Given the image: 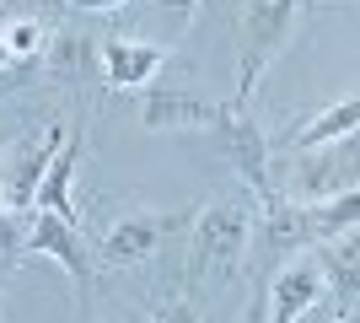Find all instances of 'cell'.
I'll return each instance as SVG.
<instances>
[{
    "label": "cell",
    "mask_w": 360,
    "mask_h": 323,
    "mask_svg": "<svg viewBox=\"0 0 360 323\" xmlns=\"http://www.w3.org/2000/svg\"><path fill=\"white\" fill-rule=\"evenodd\" d=\"M253 221H258L253 200H215L188 215V264H183L188 286H199L205 275H226L253 243Z\"/></svg>",
    "instance_id": "cell-1"
},
{
    "label": "cell",
    "mask_w": 360,
    "mask_h": 323,
    "mask_svg": "<svg viewBox=\"0 0 360 323\" xmlns=\"http://www.w3.org/2000/svg\"><path fill=\"white\" fill-rule=\"evenodd\" d=\"M301 22V6L296 0H258L248 11L237 16V97H231V113H248L253 103V87L264 81L274 60H280V49L290 44V32Z\"/></svg>",
    "instance_id": "cell-2"
},
{
    "label": "cell",
    "mask_w": 360,
    "mask_h": 323,
    "mask_svg": "<svg viewBox=\"0 0 360 323\" xmlns=\"http://www.w3.org/2000/svg\"><path fill=\"white\" fill-rule=\"evenodd\" d=\"M269 184L280 200L290 205H317V200H339L360 189V156L355 140L339 146H317V151H290L285 167H269Z\"/></svg>",
    "instance_id": "cell-3"
},
{
    "label": "cell",
    "mask_w": 360,
    "mask_h": 323,
    "mask_svg": "<svg viewBox=\"0 0 360 323\" xmlns=\"http://www.w3.org/2000/svg\"><path fill=\"white\" fill-rule=\"evenodd\" d=\"M65 124H49L44 135L32 129V135H16L6 140V151H0V200H6V210H32V200H38V178H44L49 156L65 146Z\"/></svg>",
    "instance_id": "cell-4"
},
{
    "label": "cell",
    "mask_w": 360,
    "mask_h": 323,
    "mask_svg": "<svg viewBox=\"0 0 360 323\" xmlns=\"http://www.w3.org/2000/svg\"><path fill=\"white\" fill-rule=\"evenodd\" d=\"M210 135H215V146L226 151V162L237 167V178L253 189V205L274 200V184H269V167H274L269 135H264V129H258L248 113H231V108L221 113V124H215Z\"/></svg>",
    "instance_id": "cell-5"
},
{
    "label": "cell",
    "mask_w": 360,
    "mask_h": 323,
    "mask_svg": "<svg viewBox=\"0 0 360 323\" xmlns=\"http://www.w3.org/2000/svg\"><path fill=\"white\" fill-rule=\"evenodd\" d=\"M323 291H328V280H323V264H317L312 248L280 259V270L269 280V318L264 323H301L323 302Z\"/></svg>",
    "instance_id": "cell-6"
},
{
    "label": "cell",
    "mask_w": 360,
    "mask_h": 323,
    "mask_svg": "<svg viewBox=\"0 0 360 323\" xmlns=\"http://www.w3.org/2000/svg\"><path fill=\"white\" fill-rule=\"evenodd\" d=\"M188 227V215H162V210H135V215H119L113 227L97 237L103 248V264L108 270H124V264H146L156 248H162L167 232Z\"/></svg>",
    "instance_id": "cell-7"
},
{
    "label": "cell",
    "mask_w": 360,
    "mask_h": 323,
    "mask_svg": "<svg viewBox=\"0 0 360 323\" xmlns=\"http://www.w3.org/2000/svg\"><path fill=\"white\" fill-rule=\"evenodd\" d=\"M32 253L60 264L65 275L75 280V291H81V296L91 291L97 264H91L86 243H81V227H70V221H60V215H49V210H32V227H27V259H32Z\"/></svg>",
    "instance_id": "cell-8"
},
{
    "label": "cell",
    "mask_w": 360,
    "mask_h": 323,
    "mask_svg": "<svg viewBox=\"0 0 360 323\" xmlns=\"http://www.w3.org/2000/svg\"><path fill=\"white\" fill-rule=\"evenodd\" d=\"M226 108L205 92H188V87H150L146 103H140V124L146 129H215Z\"/></svg>",
    "instance_id": "cell-9"
},
{
    "label": "cell",
    "mask_w": 360,
    "mask_h": 323,
    "mask_svg": "<svg viewBox=\"0 0 360 323\" xmlns=\"http://www.w3.org/2000/svg\"><path fill=\"white\" fill-rule=\"evenodd\" d=\"M162 65H167V49L150 44V38H108V44L97 49V70H103V81L119 87V92L156 81Z\"/></svg>",
    "instance_id": "cell-10"
},
{
    "label": "cell",
    "mask_w": 360,
    "mask_h": 323,
    "mask_svg": "<svg viewBox=\"0 0 360 323\" xmlns=\"http://www.w3.org/2000/svg\"><path fill=\"white\" fill-rule=\"evenodd\" d=\"M75 162H81V135H65V146L49 156L44 178H38V200H32V210H49V215H60V221H70V227H81V215H75V205H70Z\"/></svg>",
    "instance_id": "cell-11"
},
{
    "label": "cell",
    "mask_w": 360,
    "mask_h": 323,
    "mask_svg": "<svg viewBox=\"0 0 360 323\" xmlns=\"http://www.w3.org/2000/svg\"><path fill=\"white\" fill-rule=\"evenodd\" d=\"M355 124H360V103L345 97V103H328L323 113L290 129L285 135V151H317V146H339V140H355Z\"/></svg>",
    "instance_id": "cell-12"
},
{
    "label": "cell",
    "mask_w": 360,
    "mask_h": 323,
    "mask_svg": "<svg viewBox=\"0 0 360 323\" xmlns=\"http://www.w3.org/2000/svg\"><path fill=\"white\" fill-rule=\"evenodd\" d=\"M296 210H301V232H307V243L323 248V243H333V237H349V232H355L360 200H355V194H339V200L296 205Z\"/></svg>",
    "instance_id": "cell-13"
},
{
    "label": "cell",
    "mask_w": 360,
    "mask_h": 323,
    "mask_svg": "<svg viewBox=\"0 0 360 323\" xmlns=\"http://www.w3.org/2000/svg\"><path fill=\"white\" fill-rule=\"evenodd\" d=\"M317 264H323V280H328V291H339V302H345V312H355V286H360V248H355V232L349 237H333V243L312 248Z\"/></svg>",
    "instance_id": "cell-14"
},
{
    "label": "cell",
    "mask_w": 360,
    "mask_h": 323,
    "mask_svg": "<svg viewBox=\"0 0 360 323\" xmlns=\"http://www.w3.org/2000/svg\"><path fill=\"white\" fill-rule=\"evenodd\" d=\"M38 65H49L54 76H81V70L97 65V49H91L86 32H49V49Z\"/></svg>",
    "instance_id": "cell-15"
},
{
    "label": "cell",
    "mask_w": 360,
    "mask_h": 323,
    "mask_svg": "<svg viewBox=\"0 0 360 323\" xmlns=\"http://www.w3.org/2000/svg\"><path fill=\"white\" fill-rule=\"evenodd\" d=\"M27 227H32V210H6L0 215V275H11L16 264L27 259Z\"/></svg>",
    "instance_id": "cell-16"
},
{
    "label": "cell",
    "mask_w": 360,
    "mask_h": 323,
    "mask_svg": "<svg viewBox=\"0 0 360 323\" xmlns=\"http://www.w3.org/2000/svg\"><path fill=\"white\" fill-rule=\"evenodd\" d=\"M150 323H199V312H194V302L188 296H172V302H162L156 308V318Z\"/></svg>",
    "instance_id": "cell-17"
},
{
    "label": "cell",
    "mask_w": 360,
    "mask_h": 323,
    "mask_svg": "<svg viewBox=\"0 0 360 323\" xmlns=\"http://www.w3.org/2000/svg\"><path fill=\"white\" fill-rule=\"evenodd\" d=\"M16 70H32V65H16V60H11V49H6V38H0V81H11Z\"/></svg>",
    "instance_id": "cell-18"
},
{
    "label": "cell",
    "mask_w": 360,
    "mask_h": 323,
    "mask_svg": "<svg viewBox=\"0 0 360 323\" xmlns=\"http://www.w3.org/2000/svg\"><path fill=\"white\" fill-rule=\"evenodd\" d=\"M242 323H264V296H253V302H248V318Z\"/></svg>",
    "instance_id": "cell-19"
},
{
    "label": "cell",
    "mask_w": 360,
    "mask_h": 323,
    "mask_svg": "<svg viewBox=\"0 0 360 323\" xmlns=\"http://www.w3.org/2000/svg\"><path fill=\"white\" fill-rule=\"evenodd\" d=\"M333 323H355V312H339V318H333Z\"/></svg>",
    "instance_id": "cell-20"
},
{
    "label": "cell",
    "mask_w": 360,
    "mask_h": 323,
    "mask_svg": "<svg viewBox=\"0 0 360 323\" xmlns=\"http://www.w3.org/2000/svg\"><path fill=\"white\" fill-rule=\"evenodd\" d=\"M0 151H6V135H0Z\"/></svg>",
    "instance_id": "cell-21"
},
{
    "label": "cell",
    "mask_w": 360,
    "mask_h": 323,
    "mask_svg": "<svg viewBox=\"0 0 360 323\" xmlns=\"http://www.w3.org/2000/svg\"><path fill=\"white\" fill-rule=\"evenodd\" d=\"M0 215H6V200H0Z\"/></svg>",
    "instance_id": "cell-22"
}]
</instances>
